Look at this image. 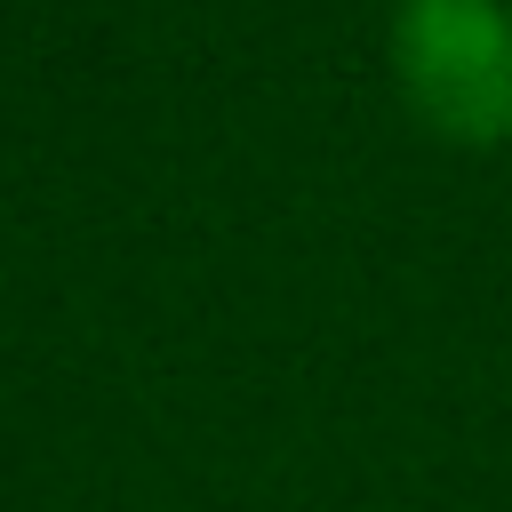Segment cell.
Returning a JSON list of instances; mask_svg holds the SVG:
<instances>
[{
    "mask_svg": "<svg viewBox=\"0 0 512 512\" xmlns=\"http://www.w3.org/2000/svg\"><path fill=\"white\" fill-rule=\"evenodd\" d=\"M392 72L408 112L448 144L512 136V16L504 0H400Z\"/></svg>",
    "mask_w": 512,
    "mask_h": 512,
    "instance_id": "6da1fadb",
    "label": "cell"
}]
</instances>
